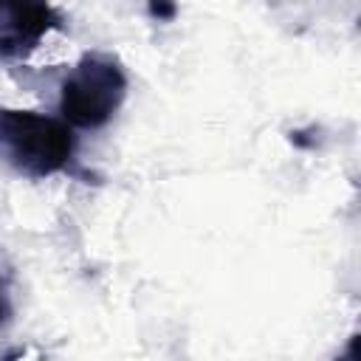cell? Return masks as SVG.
<instances>
[{"mask_svg":"<svg viewBox=\"0 0 361 361\" xmlns=\"http://www.w3.org/2000/svg\"><path fill=\"white\" fill-rule=\"evenodd\" d=\"M76 138L65 118L37 110L0 107V164L11 172L42 180L68 172L73 164Z\"/></svg>","mask_w":361,"mask_h":361,"instance_id":"obj_1","label":"cell"},{"mask_svg":"<svg viewBox=\"0 0 361 361\" xmlns=\"http://www.w3.org/2000/svg\"><path fill=\"white\" fill-rule=\"evenodd\" d=\"M127 99V73L113 54L87 51L59 87V113L71 127L102 130Z\"/></svg>","mask_w":361,"mask_h":361,"instance_id":"obj_2","label":"cell"},{"mask_svg":"<svg viewBox=\"0 0 361 361\" xmlns=\"http://www.w3.org/2000/svg\"><path fill=\"white\" fill-rule=\"evenodd\" d=\"M59 28L65 20L48 0H0V59H25Z\"/></svg>","mask_w":361,"mask_h":361,"instance_id":"obj_3","label":"cell"},{"mask_svg":"<svg viewBox=\"0 0 361 361\" xmlns=\"http://www.w3.org/2000/svg\"><path fill=\"white\" fill-rule=\"evenodd\" d=\"M147 11L158 23H172L178 17V0H147Z\"/></svg>","mask_w":361,"mask_h":361,"instance_id":"obj_4","label":"cell"},{"mask_svg":"<svg viewBox=\"0 0 361 361\" xmlns=\"http://www.w3.org/2000/svg\"><path fill=\"white\" fill-rule=\"evenodd\" d=\"M14 316V305H11V293H8V279L0 276V327L8 324Z\"/></svg>","mask_w":361,"mask_h":361,"instance_id":"obj_5","label":"cell"}]
</instances>
